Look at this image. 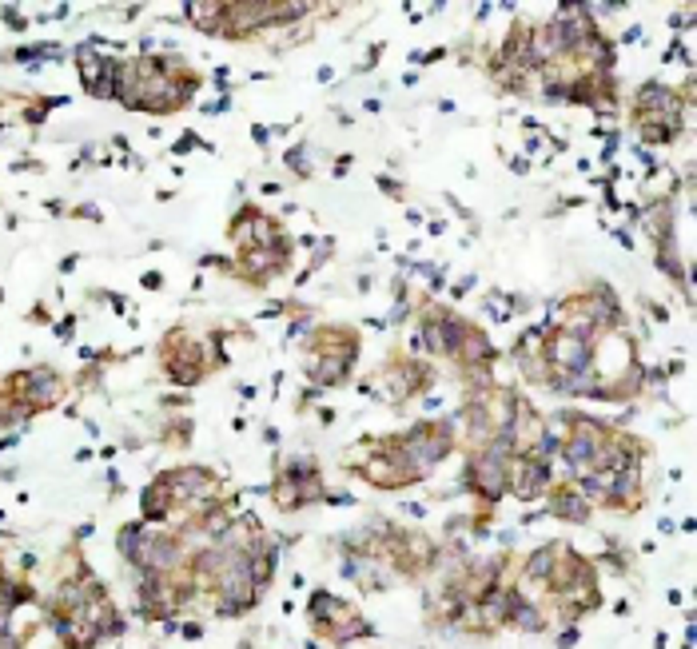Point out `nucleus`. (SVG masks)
I'll use <instances>...</instances> for the list:
<instances>
[{
	"instance_id": "f257e3e1",
	"label": "nucleus",
	"mask_w": 697,
	"mask_h": 649,
	"mask_svg": "<svg viewBox=\"0 0 697 649\" xmlns=\"http://www.w3.org/2000/svg\"><path fill=\"white\" fill-rule=\"evenodd\" d=\"M550 510L558 514V518H566V522H586V518H590V502H586L574 487H558V490H554L550 494Z\"/></svg>"
}]
</instances>
